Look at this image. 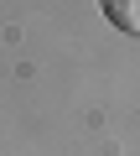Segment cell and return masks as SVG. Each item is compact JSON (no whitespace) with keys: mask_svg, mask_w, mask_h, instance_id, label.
Returning a JSON list of instances; mask_svg holds the SVG:
<instances>
[{"mask_svg":"<svg viewBox=\"0 0 140 156\" xmlns=\"http://www.w3.org/2000/svg\"><path fill=\"white\" fill-rule=\"evenodd\" d=\"M104 16L119 31H140V0H104Z\"/></svg>","mask_w":140,"mask_h":156,"instance_id":"6da1fadb","label":"cell"}]
</instances>
